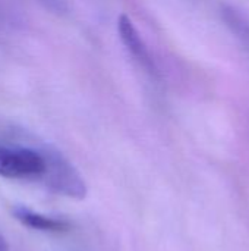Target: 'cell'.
Wrapping results in <instances>:
<instances>
[{
  "instance_id": "1",
  "label": "cell",
  "mask_w": 249,
  "mask_h": 251,
  "mask_svg": "<svg viewBox=\"0 0 249 251\" xmlns=\"http://www.w3.org/2000/svg\"><path fill=\"white\" fill-rule=\"evenodd\" d=\"M50 151V147L0 144V176L19 181H43L47 174Z\"/></svg>"
},
{
  "instance_id": "2",
  "label": "cell",
  "mask_w": 249,
  "mask_h": 251,
  "mask_svg": "<svg viewBox=\"0 0 249 251\" xmlns=\"http://www.w3.org/2000/svg\"><path fill=\"white\" fill-rule=\"evenodd\" d=\"M43 181L51 191L70 199H84L87 194L84 179L73 169V166L53 149L48 157L47 174Z\"/></svg>"
},
{
  "instance_id": "3",
  "label": "cell",
  "mask_w": 249,
  "mask_h": 251,
  "mask_svg": "<svg viewBox=\"0 0 249 251\" xmlns=\"http://www.w3.org/2000/svg\"><path fill=\"white\" fill-rule=\"evenodd\" d=\"M117 31H119V37L125 46V49L128 50L129 56H132V59L135 62H138L144 69L147 71H153V60L151 56L136 29V26L134 25V22L126 16V15H120L117 19Z\"/></svg>"
},
{
  "instance_id": "4",
  "label": "cell",
  "mask_w": 249,
  "mask_h": 251,
  "mask_svg": "<svg viewBox=\"0 0 249 251\" xmlns=\"http://www.w3.org/2000/svg\"><path fill=\"white\" fill-rule=\"evenodd\" d=\"M15 219L18 222H21L23 226L34 229V231H40V232H65L70 228V224L66 219L62 218H54V216H48L40 212H35L29 207L25 206H16L12 210Z\"/></svg>"
},
{
  "instance_id": "5",
  "label": "cell",
  "mask_w": 249,
  "mask_h": 251,
  "mask_svg": "<svg viewBox=\"0 0 249 251\" xmlns=\"http://www.w3.org/2000/svg\"><path fill=\"white\" fill-rule=\"evenodd\" d=\"M0 251H9V246H7V243L1 234H0Z\"/></svg>"
}]
</instances>
